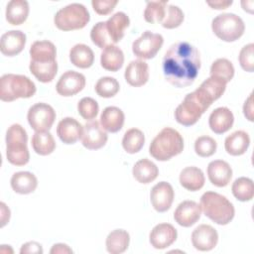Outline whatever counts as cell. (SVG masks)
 Returning <instances> with one entry per match:
<instances>
[{
  "instance_id": "obj_7",
  "label": "cell",
  "mask_w": 254,
  "mask_h": 254,
  "mask_svg": "<svg viewBox=\"0 0 254 254\" xmlns=\"http://www.w3.org/2000/svg\"><path fill=\"white\" fill-rule=\"evenodd\" d=\"M90 20V15L84 5L71 3L61 8L54 17V23L59 30L72 31L84 28Z\"/></svg>"
},
{
  "instance_id": "obj_6",
  "label": "cell",
  "mask_w": 254,
  "mask_h": 254,
  "mask_svg": "<svg viewBox=\"0 0 254 254\" xmlns=\"http://www.w3.org/2000/svg\"><path fill=\"white\" fill-rule=\"evenodd\" d=\"M28 135L20 124H12L6 132V158L14 166H24L30 160Z\"/></svg>"
},
{
  "instance_id": "obj_52",
  "label": "cell",
  "mask_w": 254,
  "mask_h": 254,
  "mask_svg": "<svg viewBox=\"0 0 254 254\" xmlns=\"http://www.w3.org/2000/svg\"><path fill=\"white\" fill-rule=\"evenodd\" d=\"M241 5H242L244 11H247L250 14L253 13V5H254L253 1H242Z\"/></svg>"
},
{
  "instance_id": "obj_21",
  "label": "cell",
  "mask_w": 254,
  "mask_h": 254,
  "mask_svg": "<svg viewBox=\"0 0 254 254\" xmlns=\"http://www.w3.org/2000/svg\"><path fill=\"white\" fill-rule=\"evenodd\" d=\"M233 113L227 107L215 108L209 115L208 125L215 134H223L227 132L233 125Z\"/></svg>"
},
{
  "instance_id": "obj_24",
  "label": "cell",
  "mask_w": 254,
  "mask_h": 254,
  "mask_svg": "<svg viewBox=\"0 0 254 254\" xmlns=\"http://www.w3.org/2000/svg\"><path fill=\"white\" fill-rule=\"evenodd\" d=\"M30 57L31 61L36 63L55 62L57 61L56 46L50 41H36L31 45Z\"/></svg>"
},
{
  "instance_id": "obj_12",
  "label": "cell",
  "mask_w": 254,
  "mask_h": 254,
  "mask_svg": "<svg viewBox=\"0 0 254 254\" xmlns=\"http://www.w3.org/2000/svg\"><path fill=\"white\" fill-rule=\"evenodd\" d=\"M81 144L88 150H98L102 148L108 139L107 133L100 126L98 121H90L82 127Z\"/></svg>"
},
{
  "instance_id": "obj_22",
  "label": "cell",
  "mask_w": 254,
  "mask_h": 254,
  "mask_svg": "<svg viewBox=\"0 0 254 254\" xmlns=\"http://www.w3.org/2000/svg\"><path fill=\"white\" fill-rule=\"evenodd\" d=\"M129 24L130 19L124 12L115 13L105 22L106 32L113 45L123 39L124 31L129 27Z\"/></svg>"
},
{
  "instance_id": "obj_20",
  "label": "cell",
  "mask_w": 254,
  "mask_h": 254,
  "mask_svg": "<svg viewBox=\"0 0 254 254\" xmlns=\"http://www.w3.org/2000/svg\"><path fill=\"white\" fill-rule=\"evenodd\" d=\"M125 80L134 87L144 85L149 79V65L142 60L130 62L124 73Z\"/></svg>"
},
{
  "instance_id": "obj_1",
  "label": "cell",
  "mask_w": 254,
  "mask_h": 254,
  "mask_svg": "<svg viewBox=\"0 0 254 254\" xmlns=\"http://www.w3.org/2000/svg\"><path fill=\"white\" fill-rule=\"evenodd\" d=\"M163 73L168 82L176 87L191 85L200 69V54L188 42L173 44L162 62Z\"/></svg>"
},
{
  "instance_id": "obj_47",
  "label": "cell",
  "mask_w": 254,
  "mask_h": 254,
  "mask_svg": "<svg viewBox=\"0 0 254 254\" xmlns=\"http://www.w3.org/2000/svg\"><path fill=\"white\" fill-rule=\"evenodd\" d=\"M21 254H26V253H43V248L42 245L36 241H29L27 243H24L21 246L20 249Z\"/></svg>"
},
{
  "instance_id": "obj_27",
  "label": "cell",
  "mask_w": 254,
  "mask_h": 254,
  "mask_svg": "<svg viewBox=\"0 0 254 254\" xmlns=\"http://www.w3.org/2000/svg\"><path fill=\"white\" fill-rule=\"evenodd\" d=\"M10 184L15 192L20 194H28L37 189L38 180L34 174L23 171L13 174Z\"/></svg>"
},
{
  "instance_id": "obj_30",
  "label": "cell",
  "mask_w": 254,
  "mask_h": 254,
  "mask_svg": "<svg viewBox=\"0 0 254 254\" xmlns=\"http://www.w3.org/2000/svg\"><path fill=\"white\" fill-rule=\"evenodd\" d=\"M132 174L134 179L141 184H150L159 175L158 167L148 159H142L135 163Z\"/></svg>"
},
{
  "instance_id": "obj_48",
  "label": "cell",
  "mask_w": 254,
  "mask_h": 254,
  "mask_svg": "<svg viewBox=\"0 0 254 254\" xmlns=\"http://www.w3.org/2000/svg\"><path fill=\"white\" fill-rule=\"evenodd\" d=\"M243 113L246 119L249 121H253V93H250L248 98L245 100L243 105Z\"/></svg>"
},
{
  "instance_id": "obj_51",
  "label": "cell",
  "mask_w": 254,
  "mask_h": 254,
  "mask_svg": "<svg viewBox=\"0 0 254 254\" xmlns=\"http://www.w3.org/2000/svg\"><path fill=\"white\" fill-rule=\"evenodd\" d=\"M1 206V227H3L10 219V209L4 202L0 203Z\"/></svg>"
},
{
  "instance_id": "obj_32",
  "label": "cell",
  "mask_w": 254,
  "mask_h": 254,
  "mask_svg": "<svg viewBox=\"0 0 254 254\" xmlns=\"http://www.w3.org/2000/svg\"><path fill=\"white\" fill-rule=\"evenodd\" d=\"M130 235L124 229H115L106 237V250L110 254H121L125 252L129 246Z\"/></svg>"
},
{
  "instance_id": "obj_43",
  "label": "cell",
  "mask_w": 254,
  "mask_h": 254,
  "mask_svg": "<svg viewBox=\"0 0 254 254\" xmlns=\"http://www.w3.org/2000/svg\"><path fill=\"white\" fill-rule=\"evenodd\" d=\"M90 39L92 43L100 49H105L107 46L113 45L106 32L105 22L96 23L90 31Z\"/></svg>"
},
{
  "instance_id": "obj_42",
  "label": "cell",
  "mask_w": 254,
  "mask_h": 254,
  "mask_svg": "<svg viewBox=\"0 0 254 254\" xmlns=\"http://www.w3.org/2000/svg\"><path fill=\"white\" fill-rule=\"evenodd\" d=\"M78 114L85 120L94 119L99 111L98 103L91 97H83L77 103Z\"/></svg>"
},
{
  "instance_id": "obj_35",
  "label": "cell",
  "mask_w": 254,
  "mask_h": 254,
  "mask_svg": "<svg viewBox=\"0 0 254 254\" xmlns=\"http://www.w3.org/2000/svg\"><path fill=\"white\" fill-rule=\"evenodd\" d=\"M226 83L216 77L209 76L201 82L197 89L212 103L217 100L225 91Z\"/></svg>"
},
{
  "instance_id": "obj_31",
  "label": "cell",
  "mask_w": 254,
  "mask_h": 254,
  "mask_svg": "<svg viewBox=\"0 0 254 254\" xmlns=\"http://www.w3.org/2000/svg\"><path fill=\"white\" fill-rule=\"evenodd\" d=\"M69 61L79 68H88L93 64V51L84 44H76L69 51Z\"/></svg>"
},
{
  "instance_id": "obj_33",
  "label": "cell",
  "mask_w": 254,
  "mask_h": 254,
  "mask_svg": "<svg viewBox=\"0 0 254 254\" xmlns=\"http://www.w3.org/2000/svg\"><path fill=\"white\" fill-rule=\"evenodd\" d=\"M29 68L39 81L47 83L55 78L58 72V63L57 61L50 63H36L31 61Z\"/></svg>"
},
{
  "instance_id": "obj_38",
  "label": "cell",
  "mask_w": 254,
  "mask_h": 254,
  "mask_svg": "<svg viewBox=\"0 0 254 254\" xmlns=\"http://www.w3.org/2000/svg\"><path fill=\"white\" fill-rule=\"evenodd\" d=\"M167 5L168 1H148L144 11L145 21L151 24L162 23L166 17Z\"/></svg>"
},
{
  "instance_id": "obj_8",
  "label": "cell",
  "mask_w": 254,
  "mask_h": 254,
  "mask_svg": "<svg viewBox=\"0 0 254 254\" xmlns=\"http://www.w3.org/2000/svg\"><path fill=\"white\" fill-rule=\"evenodd\" d=\"M211 29L218 39L224 42H234L244 34L245 25L236 14L223 13L213 18Z\"/></svg>"
},
{
  "instance_id": "obj_10",
  "label": "cell",
  "mask_w": 254,
  "mask_h": 254,
  "mask_svg": "<svg viewBox=\"0 0 254 254\" xmlns=\"http://www.w3.org/2000/svg\"><path fill=\"white\" fill-rule=\"evenodd\" d=\"M27 119L36 132L49 131L55 122L56 111L48 103L39 102L29 108Z\"/></svg>"
},
{
  "instance_id": "obj_29",
  "label": "cell",
  "mask_w": 254,
  "mask_h": 254,
  "mask_svg": "<svg viewBox=\"0 0 254 254\" xmlns=\"http://www.w3.org/2000/svg\"><path fill=\"white\" fill-rule=\"evenodd\" d=\"M29 11V3L26 0H11L6 6V20L11 25H21L27 20Z\"/></svg>"
},
{
  "instance_id": "obj_5",
  "label": "cell",
  "mask_w": 254,
  "mask_h": 254,
  "mask_svg": "<svg viewBox=\"0 0 254 254\" xmlns=\"http://www.w3.org/2000/svg\"><path fill=\"white\" fill-rule=\"evenodd\" d=\"M36 90L35 83L26 75L6 73L0 78V99L4 102L32 97Z\"/></svg>"
},
{
  "instance_id": "obj_14",
  "label": "cell",
  "mask_w": 254,
  "mask_h": 254,
  "mask_svg": "<svg viewBox=\"0 0 254 254\" xmlns=\"http://www.w3.org/2000/svg\"><path fill=\"white\" fill-rule=\"evenodd\" d=\"M217 242L218 233L211 225L200 224L191 233L192 246L198 251H210Z\"/></svg>"
},
{
  "instance_id": "obj_39",
  "label": "cell",
  "mask_w": 254,
  "mask_h": 254,
  "mask_svg": "<svg viewBox=\"0 0 254 254\" xmlns=\"http://www.w3.org/2000/svg\"><path fill=\"white\" fill-rule=\"evenodd\" d=\"M210 76L219 78L225 83L229 82L234 76V66L227 59H217L210 66Z\"/></svg>"
},
{
  "instance_id": "obj_17",
  "label": "cell",
  "mask_w": 254,
  "mask_h": 254,
  "mask_svg": "<svg viewBox=\"0 0 254 254\" xmlns=\"http://www.w3.org/2000/svg\"><path fill=\"white\" fill-rule=\"evenodd\" d=\"M26 45V35L19 30L4 33L0 40V51L6 57H14L20 54Z\"/></svg>"
},
{
  "instance_id": "obj_26",
  "label": "cell",
  "mask_w": 254,
  "mask_h": 254,
  "mask_svg": "<svg viewBox=\"0 0 254 254\" xmlns=\"http://www.w3.org/2000/svg\"><path fill=\"white\" fill-rule=\"evenodd\" d=\"M123 64L124 54L119 47L110 45L102 50L100 55V64L104 69L114 72L119 70Z\"/></svg>"
},
{
  "instance_id": "obj_34",
  "label": "cell",
  "mask_w": 254,
  "mask_h": 254,
  "mask_svg": "<svg viewBox=\"0 0 254 254\" xmlns=\"http://www.w3.org/2000/svg\"><path fill=\"white\" fill-rule=\"evenodd\" d=\"M32 147L37 154L41 156H47L54 152L56 148V142L53 135L49 131H40L33 135Z\"/></svg>"
},
{
  "instance_id": "obj_44",
  "label": "cell",
  "mask_w": 254,
  "mask_h": 254,
  "mask_svg": "<svg viewBox=\"0 0 254 254\" xmlns=\"http://www.w3.org/2000/svg\"><path fill=\"white\" fill-rule=\"evenodd\" d=\"M184 18L185 15L181 8L175 5H169L167 8L166 17L161 23V25L166 29H175L183 23Z\"/></svg>"
},
{
  "instance_id": "obj_36",
  "label": "cell",
  "mask_w": 254,
  "mask_h": 254,
  "mask_svg": "<svg viewBox=\"0 0 254 254\" xmlns=\"http://www.w3.org/2000/svg\"><path fill=\"white\" fill-rule=\"evenodd\" d=\"M144 133L138 128H131L127 130L122 139L123 149L129 154L138 153L144 146Z\"/></svg>"
},
{
  "instance_id": "obj_37",
  "label": "cell",
  "mask_w": 254,
  "mask_h": 254,
  "mask_svg": "<svg viewBox=\"0 0 254 254\" xmlns=\"http://www.w3.org/2000/svg\"><path fill=\"white\" fill-rule=\"evenodd\" d=\"M234 197L240 201H249L254 196L253 181L246 177L236 179L231 187Z\"/></svg>"
},
{
  "instance_id": "obj_13",
  "label": "cell",
  "mask_w": 254,
  "mask_h": 254,
  "mask_svg": "<svg viewBox=\"0 0 254 254\" xmlns=\"http://www.w3.org/2000/svg\"><path fill=\"white\" fill-rule=\"evenodd\" d=\"M175 192L173 187L167 182H160L155 185L150 192V200L154 209L158 212H165L170 209L174 201Z\"/></svg>"
},
{
  "instance_id": "obj_50",
  "label": "cell",
  "mask_w": 254,
  "mask_h": 254,
  "mask_svg": "<svg viewBox=\"0 0 254 254\" xmlns=\"http://www.w3.org/2000/svg\"><path fill=\"white\" fill-rule=\"evenodd\" d=\"M232 3H233L232 0H230V1L217 0V1H207V2H206V4H207L208 6H210L212 9H216V10L226 9V8H228Z\"/></svg>"
},
{
  "instance_id": "obj_16",
  "label": "cell",
  "mask_w": 254,
  "mask_h": 254,
  "mask_svg": "<svg viewBox=\"0 0 254 254\" xmlns=\"http://www.w3.org/2000/svg\"><path fill=\"white\" fill-rule=\"evenodd\" d=\"M201 215V207L193 200H184L181 202L175 212L174 219L183 227H190L193 225Z\"/></svg>"
},
{
  "instance_id": "obj_23",
  "label": "cell",
  "mask_w": 254,
  "mask_h": 254,
  "mask_svg": "<svg viewBox=\"0 0 254 254\" xmlns=\"http://www.w3.org/2000/svg\"><path fill=\"white\" fill-rule=\"evenodd\" d=\"M124 112L116 106H108L104 108L100 115L101 127L110 133H116L120 131L124 125Z\"/></svg>"
},
{
  "instance_id": "obj_49",
  "label": "cell",
  "mask_w": 254,
  "mask_h": 254,
  "mask_svg": "<svg viewBox=\"0 0 254 254\" xmlns=\"http://www.w3.org/2000/svg\"><path fill=\"white\" fill-rule=\"evenodd\" d=\"M51 254H64V253H72L71 248L68 245L64 243L54 244L50 250Z\"/></svg>"
},
{
  "instance_id": "obj_18",
  "label": "cell",
  "mask_w": 254,
  "mask_h": 254,
  "mask_svg": "<svg viewBox=\"0 0 254 254\" xmlns=\"http://www.w3.org/2000/svg\"><path fill=\"white\" fill-rule=\"evenodd\" d=\"M207 177L213 186L218 188L226 187L232 178V169L227 162L214 160L207 166Z\"/></svg>"
},
{
  "instance_id": "obj_11",
  "label": "cell",
  "mask_w": 254,
  "mask_h": 254,
  "mask_svg": "<svg viewBox=\"0 0 254 254\" xmlns=\"http://www.w3.org/2000/svg\"><path fill=\"white\" fill-rule=\"evenodd\" d=\"M85 86V76L74 70L64 72L56 85L57 92L62 96H72L81 91Z\"/></svg>"
},
{
  "instance_id": "obj_3",
  "label": "cell",
  "mask_w": 254,
  "mask_h": 254,
  "mask_svg": "<svg viewBox=\"0 0 254 254\" xmlns=\"http://www.w3.org/2000/svg\"><path fill=\"white\" fill-rule=\"evenodd\" d=\"M199 205L204 215L219 225L228 224L235 214L233 204L224 195L215 191L204 192Z\"/></svg>"
},
{
  "instance_id": "obj_40",
  "label": "cell",
  "mask_w": 254,
  "mask_h": 254,
  "mask_svg": "<svg viewBox=\"0 0 254 254\" xmlns=\"http://www.w3.org/2000/svg\"><path fill=\"white\" fill-rule=\"evenodd\" d=\"M119 88H120L119 82L117 81V79L111 76L100 77L97 80L94 87L97 95L103 98H110L115 96L119 91Z\"/></svg>"
},
{
  "instance_id": "obj_41",
  "label": "cell",
  "mask_w": 254,
  "mask_h": 254,
  "mask_svg": "<svg viewBox=\"0 0 254 254\" xmlns=\"http://www.w3.org/2000/svg\"><path fill=\"white\" fill-rule=\"evenodd\" d=\"M216 141L209 136H200L194 142V151L196 155L202 158L212 156L216 152Z\"/></svg>"
},
{
  "instance_id": "obj_15",
  "label": "cell",
  "mask_w": 254,
  "mask_h": 254,
  "mask_svg": "<svg viewBox=\"0 0 254 254\" xmlns=\"http://www.w3.org/2000/svg\"><path fill=\"white\" fill-rule=\"evenodd\" d=\"M178 237L177 229L170 223H159L153 227L149 241L155 249H165L171 246Z\"/></svg>"
},
{
  "instance_id": "obj_19",
  "label": "cell",
  "mask_w": 254,
  "mask_h": 254,
  "mask_svg": "<svg viewBox=\"0 0 254 254\" xmlns=\"http://www.w3.org/2000/svg\"><path fill=\"white\" fill-rule=\"evenodd\" d=\"M57 134L64 144H74L82 134L81 124L72 117H64L57 127Z\"/></svg>"
},
{
  "instance_id": "obj_2",
  "label": "cell",
  "mask_w": 254,
  "mask_h": 254,
  "mask_svg": "<svg viewBox=\"0 0 254 254\" xmlns=\"http://www.w3.org/2000/svg\"><path fill=\"white\" fill-rule=\"evenodd\" d=\"M184 150V139L175 129L163 128L153 139L149 147L150 155L158 161H168Z\"/></svg>"
},
{
  "instance_id": "obj_4",
  "label": "cell",
  "mask_w": 254,
  "mask_h": 254,
  "mask_svg": "<svg viewBox=\"0 0 254 254\" xmlns=\"http://www.w3.org/2000/svg\"><path fill=\"white\" fill-rule=\"evenodd\" d=\"M212 103L197 89L188 93L175 110V119L184 126L195 124Z\"/></svg>"
},
{
  "instance_id": "obj_46",
  "label": "cell",
  "mask_w": 254,
  "mask_h": 254,
  "mask_svg": "<svg viewBox=\"0 0 254 254\" xmlns=\"http://www.w3.org/2000/svg\"><path fill=\"white\" fill-rule=\"evenodd\" d=\"M117 0H92L91 5L93 10L98 15H107L113 11L117 5Z\"/></svg>"
},
{
  "instance_id": "obj_9",
  "label": "cell",
  "mask_w": 254,
  "mask_h": 254,
  "mask_svg": "<svg viewBox=\"0 0 254 254\" xmlns=\"http://www.w3.org/2000/svg\"><path fill=\"white\" fill-rule=\"evenodd\" d=\"M164 44V38L161 34L145 31L132 44L133 54L142 60L153 59L161 50Z\"/></svg>"
},
{
  "instance_id": "obj_25",
  "label": "cell",
  "mask_w": 254,
  "mask_h": 254,
  "mask_svg": "<svg viewBox=\"0 0 254 254\" xmlns=\"http://www.w3.org/2000/svg\"><path fill=\"white\" fill-rule=\"evenodd\" d=\"M250 145V137L247 132L237 130L227 136L224 141L225 151L231 156L243 155Z\"/></svg>"
},
{
  "instance_id": "obj_28",
  "label": "cell",
  "mask_w": 254,
  "mask_h": 254,
  "mask_svg": "<svg viewBox=\"0 0 254 254\" xmlns=\"http://www.w3.org/2000/svg\"><path fill=\"white\" fill-rule=\"evenodd\" d=\"M205 178L197 167H187L180 174V184L190 191H196L204 186Z\"/></svg>"
},
{
  "instance_id": "obj_45",
  "label": "cell",
  "mask_w": 254,
  "mask_h": 254,
  "mask_svg": "<svg viewBox=\"0 0 254 254\" xmlns=\"http://www.w3.org/2000/svg\"><path fill=\"white\" fill-rule=\"evenodd\" d=\"M254 44L250 43L244 46L239 53V64L243 70L248 72H253L254 70V56H253Z\"/></svg>"
}]
</instances>
